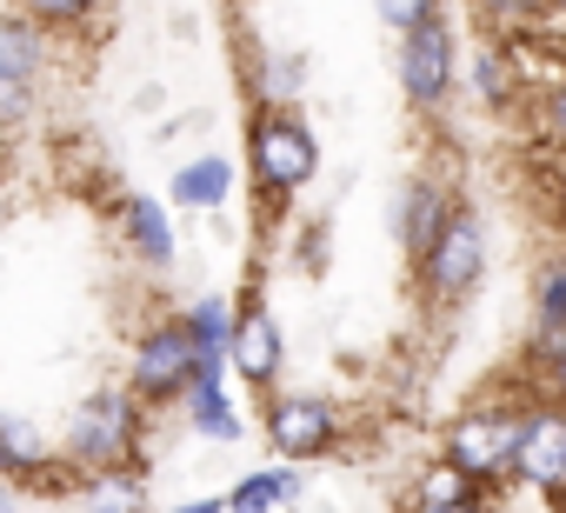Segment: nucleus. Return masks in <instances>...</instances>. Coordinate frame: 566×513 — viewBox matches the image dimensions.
Instances as JSON below:
<instances>
[{
    "label": "nucleus",
    "instance_id": "obj_31",
    "mask_svg": "<svg viewBox=\"0 0 566 513\" xmlns=\"http://www.w3.org/2000/svg\"><path fill=\"white\" fill-rule=\"evenodd\" d=\"M559 506H566V493H559Z\"/></svg>",
    "mask_w": 566,
    "mask_h": 513
},
{
    "label": "nucleus",
    "instance_id": "obj_26",
    "mask_svg": "<svg viewBox=\"0 0 566 513\" xmlns=\"http://www.w3.org/2000/svg\"><path fill=\"white\" fill-rule=\"evenodd\" d=\"M28 8L48 21H74V14H87V0H28Z\"/></svg>",
    "mask_w": 566,
    "mask_h": 513
},
{
    "label": "nucleus",
    "instance_id": "obj_9",
    "mask_svg": "<svg viewBox=\"0 0 566 513\" xmlns=\"http://www.w3.org/2000/svg\"><path fill=\"white\" fill-rule=\"evenodd\" d=\"M127 433H134L127 400L101 394V400H87V413H81V427H74V453H81V460H114V453H127Z\"/></svg>",
    "mask_w": 566,
    "mask_h": 513
},
{
    "label": "nucleus",
    "instance_id": "obj_25",
    "mask_svg": "<svg viewBox=\"0 0 566 513\" xmlns=\"http://www.w3.org/2000/svg\"><path fill=\"white\" fill-rule=\"evenodd\" d=\"M539 354H546V380H553V394H566V334H559V341H546Z\"/></svg>",
    "mask_w": 566,
    "mask_h": 513
},
{
    "label": "nucleus",
    "instance_id": "obj_22",
    "mask_svg": "<svg viewBox=\"0 0 566 513\" xmlns=\"http://www.w3.org/2000/svg\"><path fill=\"white\" fill-rule=\"evenodd\" d=\"M94 513H140V486H101Z\"/></svg>",
    "mask_w": 566,
    "mask_h": 513
},
{
    "label": "nucleus",
    "instance_id": "obj_20",
    "mask_svg": "<svg viewBox=\"0 0 566 513\" xmlns=\"http://www.w3.org/2000/svg\"><path fill=\"white\" fill-rule=\"evenodd\" d=\"M380 21L400 28V34H413V28L433 21V0H380Z\"/></svg>",
    "mask_w": 566,
    "mask_h": 513
},
{
    "label": "nucleus",
    "instance_id": "obj_19",
    "mask_svg": "<svg viewBox=\"0 0 566 513\" xmlns=\"http://www.w3.org/2000/svg\"><path fill=\"white\" fill-rule=\"evenodd\" d=\"M473 94H480V101H506V94H513V67H506L500 48H480V54H473Z\"/></svg>",
    "mask_w": 566,
    "mask_h": 513
},
{
    "label": "nucleus",
    "instance_id": "obj_4",
    "mask_svg": "<svg viewBox=\"0 0 566 513\" xmlns=\"http://www.w3.org/2000/svg\"><path fill=\"white\" fill-rule=\"evenodd\" d=\"M513 480L539 486L546 500L566 493V407H526L520 453H513Z\"/></svg>",
    "mask_w": 566,
    "mask_h": 513
},
{
    "label": "nucleus",
    "instance_id": "obj_17",
    "mask_svg": "<svg viewBox=\"0 0 566 513\" xmlns=\"http://www.w3.org/2000/svg\"><path fill=\"white\" fill-rule=\"evenodd\" d=\"M127 227H134V240H140L147 261H167V253H174V233H167V220H160L154 200H134V207H127Z\"/></svg>",
    "mask_w": 566,
    "mask_h": 513
},
{
    "label": "nucleus",
    "instance_id": "obj_11",
    "mask_svg": "<svg viewBox=\"0 0 566 513\" xmlns=\"http://www.w3.org/2000/svg\"><path fill=\"white\" fill-rule=\"evenodd\" d=\"M473 493H480V480L467 473V467H453L447 453L420 473V486H413V500H420V513H447V506H473Z\"/></svg>",
    "mask_w": 566,
    "mask_h": 513
},
{
    "label": "nucleus",
    "instance_id": "obj_27",
    "mask_svg": "<svg viewBox=\"0 0 566 513\" xmlns=\"http://www.w3.org/2000/svg\"><path fill=\"white\" fill-rule=\"evenodd\" d=\"M174 513H227V500H187V506H174Z\"/></svg>",
    "mask_w": 566,
    "mask_h": 513
},
{
    "label": "nucleus",
    "instance_id": "obj_23",
    "mask_svg": "<svg viewBox=\"0 0 566 513\" xmlns=\"http://www.w3.org/2000/svg\"><path fill=\"white\" fill-rule=\"evenodd\" d=\"M526 8H533V0H480V21H500V28H513Z\"/></svg>",
    "mask_w": 566,
    "mask_h": 513
},
{
    "label": "nucleus",
    "instance_id": "obj_10",
    "mask_svg": "<svg viewBox=\"0 0 566 513\" xmlns=\"http://www.w3.org/2000/svg\"><path fill=\"white\" fill-rule=\"evenodd\" d=\"M233 367L247 380H273V367H280V327H273L266 307H247L233 321Z\"/></svg>",
    "mask_w": 566,
    "mask_h": 513
},
{
    "label": "nucleus",
    "instance_id": "obj_3",
    "mask_svg": "<svg viewBox=\"0 0 566 513\" xmlns=\"http://www.w3.org/2000/svg\"><path fill=\"white\" fill-rule=\"evenodd\" d=\"M420 268H427V287H433L440 301H460V294L486 274V227H480V213H467V207H460Z\"/></svg>",
    "mask_w": 566,
    "mask_h": 513
},
{
    "label": "nucleus",
    "instance_id": "obj_7",
    "mask_svg": "<svg viewBox=\"0 0 566 513\" xmlns=\"http://www.w3.org/2000/svg\"><path fill=\"white\" fill-rule=\"evenodd\" d=\"M200 374V341H193V327L180 321V327H160L147 347H140V360H134V380L147 387V394H174V387H187Z\"/></svg>",
    "mask_w": 566,
    "mask_h": 513
},
{
    "label": "nucleus",
    "instance_id": "obj_16",
    "mask_svg": "<svg viewBox=\"0 0 566 513\" xmlns=\"http://www.w3.org/2000/svg\"><path fill=\"white\" fill-rule=\"evenodd\" d=\"M566 334V261L539 274V347Z\"/></svg>",
    "mask_w": 566,
    "mask_h": 513
},
{
    "label": "nucleus",
    "instance_id": "obj_1",
    "mask_svg": "<svg viewBox=\"0 0 566 513\" xmlns=\"http://www.w3.org/2000/svg\"><path fill=\"white\" fill-rule=\"evenodd\" d=\"M520 420H526V413H506V407H473V413H460L453 433H447V460L467 467L473 480H500V473H513Z\"/></svg>",
    "mask_w": 566,
    "mask_h": 513
},
{
    "label": "nucleus",
    "instance_id": "obj_5",
    "mask_svg": "<svg viewBox=\"0 0 566 513\" xmlns=\"http://www.w3.org/2000/svg\"><path fill=\"white\" fill-rule=\"evenodd\" d=\"M400 81H407V101H413V107H440V101H447V87H453V34L440 28V14L407 34V48H400Z\"/></svg>",
    "mask_w": 566,
    "mask_h": 513
},
{
    "label": "nucleus",
    "instance_id": "obj_13",
    "mask_svg": "<svg viewBox=\"0 0 566 513\" xmlns=\"http://www.w3.org/2000/svg\"><path fill=\"white\" fill-rule=\"evenodd\" d=\"M41 67V41L28 21H0V87H28Z\"/></svg>",
    "mask_w": 566,
    "mask_h": 513
},
{
    "label": "nucleus",
    "instance_id": "obj_14",
    "mask_svg": "<svg viewBox=\"0 0 566 513\" xmlns=\"http://www.w3.org/2000/svg\"><path fill=\"white\" fill-rule=\"evenodd\" d=\"M227 180H233L227 160H193V167L174 180V200H180V207H220V200H227Z\"/></svg>",
    "mask_w": 566,
    "mask_h": 513
},
{
    "label": "nucleus",
    "instance_id": "obj_24",
    "mask_svg": "<svg viewBox=\"0 0 566 513\" xmlns=\"http://www.w3.org/2000/svg\"><path fill=\"white\" fill-rule=\"evenodd\" d=\"M546 127H553V140H566V81L546 87Z\"/></svg>",
    "mask_w": 566,
    "mask_h": 513
},
{
    "label": "nucleus",
    "instance_id": "obj_30",
    "mask_svg": "<svg viewBox=\"0 0 566 513\" xmlns=\"http://www.w3.org/2000/svg\"><path fill=\"white\" fill-rule=\"evenodd\" d=\"M553 8H566V0H553Z\"/></svg>",
    "mask_w": 566,
    "mask_h": 513
},
{
    "label": "nucleus",
    "instance_id": "obj_28",
    "mask_svg": "<svg viewBox=\"0 0 566 513\" xmlns=\"http://www.w3.org/2000/svg\"><path fill=\"white\" fill-rule=\"evenodd\" d=\"M447 513H480V500H473V506H447Z\"/></svg>",
    "mask_w": 566,
    "mask_h": 513
},
{
    "label": "nucleus",
    "instance_id": "obj_18",
    "mask_svg": "<svg viewBox=\"0 0 566 513\" xmlns=\"http://www.w3.org/2000/svg\"><path fill=\"white\" fill-rule=\"evenodd\" d=\"M187 327H193L200 354H233V321H227V307H220V301H200Z\"/></svg>",
    "mask_w": 566,
    "mask_h": 513
},
{
    "label": "nucleus",
    "instance_id": "obj_29",
    "mask_svg": "<svg viewBox=\"0 0 566 513\" xmlns=\"http://www.w3.org/2000/svg\"><path fill=\"white\" fill-rule=\"evenodd\" d=\"M0 513H8V500H0Z\"/></svg>",
    "mask_w": 566,
    "mask_h": 513
},
{
    "label": "nucleus",
    "instance_id": "obj_21",
    "mask_svg": "<svg viewBox=\"0 0 566 513\" xmlns=\"http://www.w3.org/2000/svg\"><path fill=\"white\" fill-rule=\"evenodd\" d=\"M301 94V67L294 61H273L266 67V101H294Z\"/></svg>",
    "mask_w": 566,
    "mask_h": 513
},
{
    "label": "nucleus",
    "instance_id": "obj_12",
    "mask_svg": "<svg viewBox=\"0 0 566 513\" xmlns=\"http://www.w3.org/2000/svg\"><path fill=\"white\" fill-rule=\"evenodd\" d=\"M301 493V473L294 467H280V473H253L227 493V513H273L280 500H294Z\"/></svg>",
    "mask_w": 566,
    "mask_h": 513
},
{
    "label": "nucleus",
    "instance_id": "obj_2",
    "mask_svg": "<svg viewBox=\"0 0 566 513\" xmlns=\"http://www.w3.org/2000/svg\"><path fill=\"white\" fill-rule=\"evenodd\" d=\"M314 167H321L314 134H307L294 114H266V121L253 127V174H260V187L294 193V187L314 180Z\"/></svg>",
    "mask_w": 566,
    "mask_h": 513
},
{
    "label": "nucleus",
    "instance_id": "obj_8",
    "mask_svg": "<svg viewBox=\"0 0 566 513\" xmlns=\"http://www.w3.org/2000/svg\"><path fill=\"white\" fill-rule=\"evenodd\" d=\"M460 207L447 200V187H433V180H420V187H407V200H400V240H407V253H433V240L447 233V220H453Z\"/></svg>",
    "mask_w": 566,
    "mask_h": 513
},
{
    "label": "nucleus",
    "instance_id": "obj_15",
    "mask_svg": "<svg viewBox=\"0 0 566 513\" xmlns=\"http://www.w3.org/2000/svg\"><path fill=\"white\" fill-rule=\"evenodd\" d=\"M48 453H41V433L28 420H0V467H14V473H34Z\"/></svg>",
    "mask_w": 566,
    "mask_h": 513
},
{
    "label": "nucleus",
    "instance_id": "obj_6",
    "mask_svg": "<svg viewBox=\"0 0 566 513\" xmlns=\"http://www.w3.org/2000/svg\"><path fill=\"white\" fill-rule=\"evenodd\" d=\"M266 440H273V453H287V460H314V453H327V440H334V407L314 400V394L273 400V407H266Z\"/></svg>",
    "mask_w": 566,
    "mask_h": 513
}]
</instances>
